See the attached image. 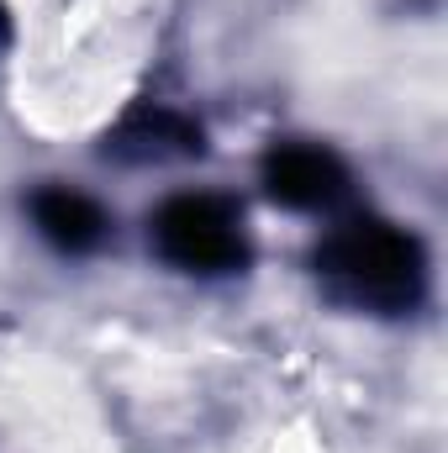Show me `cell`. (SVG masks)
Here are the masks:
<instances>
[{
  "label": "cell",
  "mask_w": 448,
  "mask_h": 453,
  "mask_svg": "<svg viewBox=\"0 0 448 453\" xmlns=\"http://www.w3.org/2000/svg\"><path fill=\"white\" fill-rule=\"evenodd\" d=\"M317 274L333 285L337 301L390 317L422 301L428 264L412 232L380 222V217H353L317 248Z\"/></svg>",
  "instance_id": "cell-1"
},
{
  "label": "cell",
  "mask_w": 448,
  "mask_h": 453,
  "mask_svg": "<svg viewBox=\"0 0 448 453\" xmlns=\"http://www.w3.org/2000/svg\"><path fill=\"white\" fill-rule=\"evenodd\" d=\"M153 242L174 269H190V274H227V269H243L248 258L243 217L222 196H174L153 217Z\"/></svg>",
  "instance_id": "cell-2"
},
{
  "label": "cell",
  "mask_w": 448,
  "mask_h": 453,
  "mask_svg": "<svg viewBox=\"0 0 448 453\" xmlns=\"http://www.w3.org/2000/svg\"><path fill=\"white\" fill-rule=\"evenodd\" d=\"M264 190L290 206V211H322L343 201L348 190V169L337 164V153L312 148V142H285L264 158Z\"/></svg>",
  "instance_id": "cell-3"
},
{
  "label": "cell",
  "mask_w": 448,
  "mask_h": 453,
  "mask_svg": "<svg viewBox=\"0 0 448 453\" xmlns=\"http://www.w3.org/2000/svg\"><path fill=\"white\" fill-rule=\"evenodd\" d=\"M190 153H201V127L164 106H143L106 132V158L116 164H169Z\"/></svg>",
  "instance_id": "cell-4"
},
{
  "label": "cell",
  "mask_w": 448,
  "mask_h": 453,
  "mask_svg": "<svg viewBox=\"0 0 448 453\" xmlns=\"http://www.w3.org/2000/svg\"><path fill=\"white\" fill-rule=\"evenodd\" d=\"M32 222L37 232L53 242V248H64V253H90V248H101L106 242V211L90 201V196H80V190H37L32 196Z\"/></svg>",
  "instance_id": "cell-5"
}]
</instances>
